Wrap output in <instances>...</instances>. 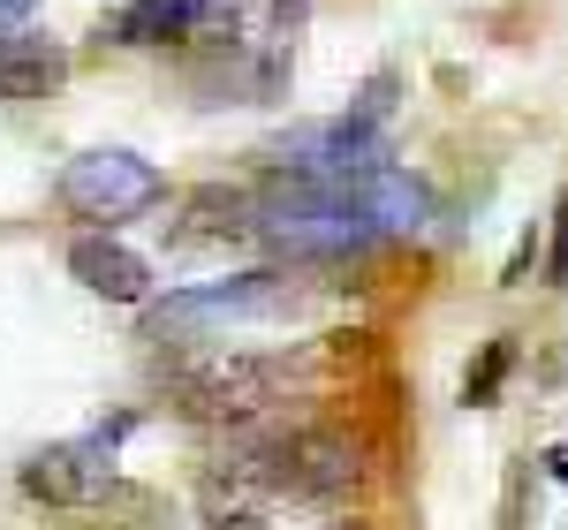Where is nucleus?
<instances>
[{
    "mask_svg": "<svg viewBox=\"0 0 568 530\" xmlns=\"http://www.w3.org/2000/svg\"><path fill=\"white\" fill-rule=\"evenodd\" d=\"M265 508H273V492H265L243 462H213V470L197 478V516H205V530H258Z\"/></svg>",
    "mask_w": 568,
    "mask_h": 530,
    "instance_id": "obj_9",
    "label": "nucleus"
},
{
    "mask_svg": "<svg viewBox=\"0 0 568 530\" xmlns=\"http://www.w3.org/2000/svg\"><path fill=\"white\" fill-rule=\"evenodd\" d=\"M508 371H516V334H493L478 349V364L463 371V401H470V409H493V395H500Z\"/></svg>",
    "mask_w": 568,
    "mask_h": 530,
    "instance_id": "obj_11",
    "label": "nucleus"
},
{
    "mask_svg": "<svg viewBox=\"0 0 568 530\" xmlns=\"http://www.w3.org/2000/svg\"><path fill=\"white\" fill-rule=\"evenodd\" d=\"M304 304V288L288 273H235V281H197L175 288L168 304H144V342L160 349H190L220 326H243V318H281V310Z\"/></svg>",
    "mask_w": 568,
    "mask_h": 530,
    "instance_id": "obj_2",
    "label": "nucleus"
},
{
    "mask_svg": "<svg viewBox=\"0 0 568 530\" xmlns=\"http://www.w3.org/2000/svg\"><path fill=\"white\" fill-rule=\"evenodd\" d=\"M251 478H258L273 500H342L364 478V455H356L349 432L334 425H296V432H273L251 455H235Z\"/></svg>",
    "mask_w": 568,
    "mask_h": 530,
    "instance_id": "obj_3",
    "label": "nucleus"
},
{
    "mask_svg": "<svg viewBox=\"0 0 568 530\" xmlns=\"http://www.w3.org/2000/svg\"><path fill=\"white\" fill-rule=\"evenodd\" d=\"M106 478H114V470H106V462H91L77 440H69V447H39V455L23 462V492L45 500V508H91Z\"/></svg>",
    "mask_w": 568,
    "mask_h": 530,
    "instance_id": "obj_8",
    "label": "nucleus"
},
{
    "mask_svg": "<svg viewBox=\"0 0 568 530\" xmlns=\"http://www.w3.org/2000/svg\"><path fill=\"white\" fill-rule=\"evenodd\" d=\"M524 500H530V455L508 462V486H500V530H524Z\"/></svg>",
    "mask_w": 568,
    "mask_h": 530,
    "instance_id": "obj_13",
    "label": "nucleus"
},
{
    "mask_svg": "<svg viewBox=\"0 0 568 530\" xmlns=\"http://www.w3.org/2000/svg\"><path fill=\"white\" fill-rule=\"evenodd\" d=\"M130 432H136V409H114V417H99V425H91L77 447H84L91 462H114V447L130 440Z\"/></svg>",
    "mask_w": 568,
    "mask_h": 530,
    "instance_id": "obj_12",
    "label": "nucleus"
},
{
    "mask_svg": "<svg viewBox=\"0 0 568 530\" xmlns=\"http://www.w3.org/2000/svg\"><path fill=\"white\" fill-rule=\"evenodd\" d=\"M530 265H538V235H524V243L508 251V265H500V288H524V281H530Z\"/></svg>",
    "mask_w": 568,
    "mask_h": 530,
    "instance_id": "obj_16",
    "label": "nucleus"
},
{
    "mask_svg": "<svg viewBox=\"0 0 568 530\" xmlns=\"http://www.w3.org/2000/svg\"><path fill=\"white\" fill-rule=\"evenodd\" d=\"M546 470H554V478L568 486V447H554V455H546Z\"/></svg>",
    "mask_w": 568,
    "mask_h": 530,
    "instance_id": "obj_18",
    "label": "nucleus"
},
{
    "mask_svg": "<svg viewBox=\"0 0 568 530\" xmlns=\"http://www.w3.org/2000/svg\"><path fill=\"white\" fill-rule=\"evenodd\" d=\"M31 8H39V0H0V31H16V23H23Z\"/></svg>",
    "mask_w": 568,
    "mask_h": 530,
    "instance_id": "obj_17",
    "label": "nucleus"
},
{
    "mask_svg": "<svg viewBox=\"0 0 568 530\" xmlns=\"http://www.w3.org/2000/svg\"><path fill=\"white\" fill-rule=\"evenodd\" d=\"M69 281L91 288V296H106V304H152V265L136 258L130 243H114L106 227H91L69 243Z\"/></svg>",
    "mask_w": 568,
    "mask_h": 530,
    "instance_id": "obj_6",
    "label": "nucleus"
},
{
    "mask_svg": "<svg viewBox=\"0 0 568 530\" xmlns=\"http://www.w3.org/2000/svg\"><path fill=\"white\" fill-rule=\"evenodd\" d=\"M160 197H168L160 167L144 152H130V144H91V152H77L61 167V205L91 227H122L136 213H152Z\"/></svg>",
    "mask_w": 568,
    "mask_h": 530,
    "instance_id": "obj_4",
    "label": "nucleus"
},
{
    "mask_svg": "<svg viewBox=\"0 0 568 530\" xmlns=\"http://www.w3.org/2000/svg\"><path fill=\"white\" fill-rule=\"evenodd\" d=\"M61 84H69V45L16 23V31L0 39V99H8V106H39V99H53Z\"/></svg>",
    "mask_w": 568,
    "mask_h": 530,
    "instance_id": "obj_7",
    "label": "nucleus"
},
{
    "mask_svg": "<svg viewBox=\"0 0 568 530\" xmlns=\"http://www.w3.org/2000/svg\"><path fill=\"white\" fill-rule=\"evenodd\" d=\"M546 288H568V190H561V213H554V251H546Z\"/></svg>",
    "mask_w": 568,
    "mask_h": 530,
    "instance_id": "obj_15",
    "label": "nucleus"
},
{
    "mask_svg": "<svg viewBox=\"0 0 568 530\" xmlns=\"http://www.w3.org/2000/svg\"><path fill=\"white\" fill-rule=\"evenodd\" d=\"M243 23V0H130L91 39L106 45H227Z\"/></svg>",
    "mask_w": 568,
    "mask_h": 530,
    "instance_id": "obj_5",
    "label": "nucleus"
},
{
    "mask_svg": "<svg viewBox=\"0 0 568 530\" xmlns=\"http://www.w3.org/2000/svg\"><path fill=\"white\" fill-rule=\"evenodd\" d=\"M288 387V356H243V349H197L160 379V395L190 425H251Z\"/></svg>",
    "mask_w": 568,
    "mask_h": 530,
    "instance_id": "obj_1",
    "label": "nucleus"
},
{
    "mask_svg": "<svg viewBox=\"0 0 568 530\" xmlns=\"http://www.w3.org/2000/svg\"><path fill=\"white\" fill-rule=\"evenodd\" d=\"M258 227V205L243 190H190L182 197V221H175V243H213V235H251Z\"/></svg>",
    "mask_w": 568,
    "mask_h": 530,
    "instance_id": "obj_10",
    "label": "nucleus"
},
{
    "mask_svg": "<svg viewBox=\"0 0 568 530\" xmlns=\"http://www.w3.org/2000/svg\"><path fill=\"white\" fill-rule=\"evenodd\" d=\"M394 84H402V77H394V69H379V77H372V84L356 91L349 106H356V114H372V122H387V106H394Z\"/></svg>",
    "mask_w": 568,
    "mask_h": 530,
    "instance_id": "obj_14",
    "label": "nucleus"
}]
</instances>
